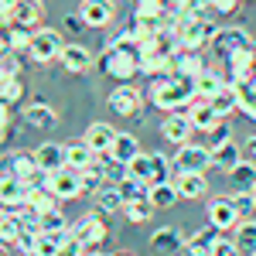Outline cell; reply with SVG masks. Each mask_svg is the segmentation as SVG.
Returning a JSON list of instances; mask_svg holds the SVG:
<instances>
[{"mask_svg": "<svg viewBox=\"0 0 256 256\" xmlns=\"http://www.w3.org/2000/svg\"><path fill=\"white\" fill-rule=\"evenodd\" d=\"M171 28H174V34H178V41H181L184 52H198V48L208 44L212 34L218 31L208 18H202V14H188V10H184L178 20H171Z\"/></svg>", "mask_w": 256, "mask_h": 256, "instance_id": "obj_3", "label": "cell"}, {"mask_svg": "<svg viewBox=\"0 0 256 256\" xmlns=\"http://www.w3.org/2000/svg\"><path fill=\"white\" fill-rule=\"evenodd\" d=\"M174 188H178L181 198L198 202V198H205V192H208V181H205V174H195V171H178L174 174Z\"/></svg>", "mask_w": 256, "mask_h": 256, "instance_id": "obj_23", "label": "cell"}, {"mask_svg": "<svg viewBox=\"0 0 256 256\" xmlns=\"http://www.w3.org/2000/svg\"><path fill=\"white\" fill-rule=\"evenodd\" d=\"M242 216L236 212V205H232V198H212L208 202V226H216L218 232H229V229H236Z\"/></svg>", "mask_w": 256, "mask_h": 256, "instance_id": "obj_15", "label": "cell"}, {"mask_svg": "<svg viewBox=\"0 0 256 256\" xmlns=\"http://www.w3.org/2000/svg\"><path fill=\"white\" fill-rule=\"evenodd\" d=\"M34 158H38V168L44 174H55L62 168H68V144L48 140V144H41L38 150H34Z\"/></svg>", "mask_w": 256, "mask_h": 256, "instance_id": "obj_19", "label": "cell"}, {"mask_svg": "<svg viewBox=\"0 0 256 256\" xmlns=\"http://www.w3.org/2000/svg\"><path fill=\"white\" fill-rule=\"evenodd\" d=\"M174 160H168L164 154H150V178H147V184L154 188V184H168V181H174Z\"/></svg>", "mask_w": 256, "mask_h": 256, "instance_id": "obj_33", "label": "cell"}, {"mask_svg": "<svg viewBox=\"0 0 256 256\" xmlns=\"http://www.w3.org/2000/svg\"><path fill=\"white\" fill-rule=\"evenodd\" d=\"M239 160H242V147H236L232 140L212 150V168H218V171H226V174H229V171L236 168Z\"/></svg>", "mask_w": 256, "mask_h": 256, "instance_id": "obj_32", "label": "cell"}, {"mask_svg": "<svg viewBox=\"0 0 256 256\" xmlns=\"http://www.w3.org/2000/svg\"><path fill=\"white\" fill-rule=\"evenodd\" d=\"M205 72V58L198 52H178L174 55V76H184V79H198Z\"/></svg>", "mask_w": 256, "mask_h": 256, "instance_id": "obj_28", "label": "cell"}, {"mask_svg": "<svg viewBox=\"0 0 256 256\" xmlns=\"http://www.w3.org/2000/svg\"><path fill=\"white\" fill-rule=\"evenodd\" d=\"M28 198H31V184H28V181H18V178H0V208L18 212L20 205H28Z\"/></svg>", "mask_w": 256, "mask_h": 256, "instance_id": "obj_20", "label": "cell"}, {"mask_svg": "<svg viewBox=\"0 0 256 256\" xmlns=\"http://www.w3.org/2000/svg\"><path fill=\"white\" fill-rule=\"evenodd\" d=\"M116 134L120 130H113L110 123H89L86 126V144H89V150L92 154H110L113 150V140H116Z\"/></svg>", "mask_w": 256, "mask_h": 256, "instance_id": "obj_22", "label": "cell"}, {"mask_svg": "<svg viewBox=\"0 0 256 256\" xmlns=\"http://www.w3.org/2000/svg\"><path fill=\"white\" fill-rule=\"evenodd\" d=\"M20 218L18 212H10V208H0V242H7V246H14L20 239Z\"/></svg>", "mask_w": 256, "mask_h": 256, "instance_id": "obj_36", "label": "cell"}, {"mask_svg": "<svg viewBox=\"0 0 256 256\" xmlns=\"http://www.w3.org/2000/svg\"><path fill=\"white\" fill-rule=\"evenodd\" d=\"M34 242H38V232H20V239L14 242L20 253H28V256H34Z\"/></svg>", "mask_w": 256, "mask_h": 256, "instance_id": "obj_51", "label": "cell"}, {"mask_svg": "<svg viewBox=\"0 0 256 256\" xmlns=\"http://www.w3.org/2000/svg\"><path fill=\"white\" fill-rule=\"evenodd\" d=\"M58 256H86V246H82L76 236H68V239L58 246Z\"/></svg>", "mask_w": 256, "mask_h": 256, "instance_id": "obj_49", "label": "cell"}, {"mask_svg": "<svg viewBox=\"0 0 256 256\" xmlns=\"http://www.w3.org/2000/svg\"><path fill=\"white\" fill-rule=\"evenodd\" d=\"M4 4H7V7H14V4H20V0H4Z\"/></svg>", "mask_w": 256, "mask_h": 256, "instance_id": "obj_59", "label": "cell"}, {"mask_svg": "<svg viewBox=\"0 0 256 256\" xmlns=\"http://www.w3.org/2000/svg\"><path fill=\"white\" fill-rule=\"evenodd\" d=\"M79 18L86 28H110L116 18V0H79Z\"/></svg>", "mask_w": 256, "mask_h": 256, "instance_id": "obj_13", "label": "cell"}, {"mask_svg": "<svg viewBox=\"0 0 256 256\" xmlns=\"http://www.w3.org/2000/svg\"><path fill=\"white\" fill-rule=\"evenodd\" d=\"M113 256H134V253H130V250H116Z\"/></svg>", "mask_w": 256, "mask_h": 256, "instance_id": "obj_56", "label": "cell"}, {"mask_svg": "<svg viewBox=\"0 0 256 256\" xmlns=\"http://www.w3.org/2000/svg\"><path fill=\"white\" fill-rule=\"evenodd\" d=\"M38 174H41V168L31 150H7V154H0V178H18V181L31 184Z\"/></svg>", "mask_w": 256, "mask_h": 256, "instance_id": "obj_7", "label": "cell"}, {"mask_svg": "<svg viewBox=\"0 0 256 256\" xmlns=\"http://www.w3.org/2000/svg\"><path fill=\"white\" fill-rule=\"evenodd\" d=\"M41 232H52V236H68L72 232V226H68V218L62 208H52L48 216H41Z\"/></svg>", "mask_w": 256, "mask_h": 256, "instance_id": "obj_37", "label": "cell"}, {"mask_svg": "<svg viewBox=\"0 0 256 256\" xmlns=\"http://www.w3.org/2000/svg\"><path fill=\"white\" fill-rule=\"evenodd\" d=\"M28 205H31L38 216H48L52 208H58V198L52 195L48 188H34V184H31V198H28Z\"/></svg>", "mask_w": 256, "mask_h": 256, "instance_id": "obj_40", "label": "cell"}, {"mask_svg": "<svg viewBox=\"0 0 256 256\" xmlns=\"http://www.w3.org/2000/svg\"><path fill=\"white\" fill-rule=\"evenodd\" d=\"M10 113H14V110H10V106L0 99V147L10 140Z\"/></svg>", "mask_w": 256, "mask_h": 256, "instance_id": "obj_48", "label": "cell"}, {"mask_svg": "<svg viewBox=\"0 0 256 256\" xmlns=\"http://www.w3.org/2000/svg\"><path fill=\"white\" fill-rule=\"evenodd\" d=\"M232 232H236V246H239V253H246V256H256V222L253 218H242V222H239L236 229H232Z\"/></svg>", "mask_w": 256, "mask_h": 256, "instance_id": "obj_34", "label": "cell"}, {"mask_svg": "<svg viewBox=\"0 0 256 256\" xmlns=\"http://www.w3.org/2000/svg\"><path fill=\"white\" fill-rule=\"evenodd\" d=\"M72 236H76L82 246H86V253H92V250H99V246H106V242H110L113 229H110L106 216H99V212H89V216H82L79 222L72 226Z\"/></svg>", "mask_w": 256, "mask_h": 256, "instance_id": "obj_6", "label": "cell"}, {"mask_svg": "<svg viewBox=\"0 0 256 256\" xmlns=\"http://www.w3.org/2000/svg\"><path fill=\"white\" fill-rule=\"evenodd\" d=\"M62 24H65V31H72V34L86 31V20L79 18V10H76V14H65V20H62Z\"/></svg>", "mask_w": 256, "mask_h": 256, "instance_id": "obj_53", "label": "cell"}, {"mask_svg": "<svg viewBox=\"0 0 256 256\" xmlns=\"http://www.w3.org/2000/svg\"><path fill=\"white\" fill-rule=\"evenodd\" d=\"M147 198L154 202V208H171L174 202H181V195H178V188H174V181H168V184H154Z\"/></svg>", "mask_w": 256, "mask_h": 256, "instance_id": "obj_38", "label": "cell"}, {"mask_svg": "<svg viewBox=\"0 0 256 256\" xmlns=\"http://www.w3.org/2000/svg\"><path fill=\"white\" fill-rule=\"evenodd\" d=\"M137 154H144V150H140V140L134 137V134H116L110 158H113V160H123V164H130Z\"/></svg>", "mask_w": 256, "mask_h": 256, "instance_id": "obj_30", "label": "cell"}, {"mask_svg": "<svg viewBox=\"0 0 256 256\" xmlns=\"http://www.w3.org/2000/svg\"><path fill=\"white\" fill-rule=\"evenodd\" d=\"M171 160H174V171L205 174V171L212 168V150H208L205 144H184V147H178V154Z\"/></svg>", "mask_w": 256, "mask_h": 256, "instance_id": "obj_10", "label": "cell"}, {"mask_svg": "<svg viewBox=\"0 0 256 256\" xmlns=\"http://www.w3.org/2000/svg\"><path fill=\"white\" fill-rule=\"evenodd\" d=\"M236 253H239L236 239H222V236H218V242H216V250H212V256H236Z\"/></svg>", "mask_w": 256, "mask_h": 256, "instance_id": "obj_50", "label": "cell"}, {"mask_svg": "<svg viewBox=\"0 0 256 256\" xmlns=\"http://www.w3.org/2000/svg\"><path fill=\"white\" fill-rule=\"evenodd\" d=\"M208 48H212V55L218 62H226L229 55H236L242 48H256V34H250L246 24H229V28H218L216 34H212Z\"/></svg>", "mask_w": 256, "mask_h": 256, "instance_id": "obj_4", "label": "cell"}, {"mask_svg": "<svg viewBox=\"0 0 256 256\" xmlns=\"http://www.w3.org/2000/svg\"><path fill=\"white\" fill-rule=\"evenodd\" d=\"M126 171H130V178L147 181V178H150V154H137V158L126 164Z\"/></svg>", "mask_w": 256, "mask_h": 256, "instance_id": "obj_47", "label": "cell"}, {"mask_svg": "<svg viewBox=\"0 0 256 256\" xmlns=\"http://www.w3.org/2000/svg\"><path fill=\"white\" fill-rule=\"evenodd\" d=\"M140 76L144 79L174 76V55H168V52H140Z\"/></svg>", "mask_w": 256, "mask_h": 256, "instance_id": "obj_21", "label": "cell"}, {"mask_svg": "<svg viewBox=\"0 0 256 256\" xmlns=\"http://www.w3.org/2000/svg\"><path fill=\"white\" fill-rule=\"evenodd\" d=\"M20 120L28 126H34V130H55L58 126V110L52 102H44V99H31V102H24Z\"/></svg>", "mask_w": 256, "mask_h": 256, "instance_id": "obj_12", "label": "cell"}, {"mask_svg": "<svg viewBox=\"0 0 256 256\" xmlns=\"http://www.w3.org/2000/svg\"><path fill=\"white\" fill-rule=\"evenodd\" d=\"M92 212H99V216H113V212H123V195H120L113 184H102L96 195H92Z\"/></svg>", "mask_w": 256, "mask_h": 256, "instance_id": "obj_25", "label": "cell"}, {"mask_svg": "<svg viewBox=\"0 0 256 256\" xmlns=\"http://www.w3.org/2000/svg\"><path fill=\"white\" fill-rule=\"evenodd\" d=\"M239 4H242V0H212V10L226 18V14H236V10H239Z\"/></svg>", "mask_w": 256, "mask_h": 256, "instance_id": "obj_52", "label": "cell"}, {"mask_svg": "<svg viewBox=\"0 0 256 256\" xmlns=\"http://www.w3.org/2000/svg\"><path fill=\"white\" fill-rule=\"evenodd\" d=\"M154 212H158V208H154V202H150V198L123 202V216H126V222H134V226H144V222L154 216Z\"/></svg>", "mask_w": 256, "mask_h": 256, "instance_id": "obj_35", "label": "cell"}, {"mask_svg": "<svg viewBox=\"0 0 256 256\" xmlns=\"http://www.w3.org/2000/svg\"><path fill=\"white\" fill-rule=\"evenodd\" d=\"M229 184L236 188V192H253L256 188V160H250V158H242L229 171Z\"/></svg>", "mask_w": 256, "mask_h": 256, "instance_id": "obj_26", "label": "cell"}, {"mask_svg": "<svg viewBox=\"0 0 256 256\" xmlns=\"http://www.w3.org/2000/svg\"><path fill=\"white\" fill-rule=\"evenodd\" d=\"M62 48H65L62 31H55V28H38L34 31V41H31V52H28V62L48 65V62H55L62 55Z\"/></svg>", "mask_w": 256, "mask_h": 256, "instance_id": "obj_9", "label": "cell"}, {"mask_svg": "<svg viewBox=\"0 0 256 256\" xmlns=\"http://www.w3.org/2000/svg\"><path fill=\"white\" fill-rule=\"evenodd\" d=\"M208 10H212V0H188V14H202L205 18Z\"/></svg>", "mask_w": 256, "mask_h": 256, "instance_id": "obj_54", "label": "cell"}, {"mask_svg": "<svg viewBox=\"0 0 256 256\" xmlns=\"http://www.w3.org/2000/svg\"><path fill=\"white\" fill-rule=\"evenodd\" d=\"M253 195H256V188H253Z\"/></svg>", "mask_w": 256, "mask_h": 256, "instance_id": "obj_60", "label": "cell"}, {"mask_svg": "<svg viewBox=\"0 0 256 256\" xmlns=\"http://www.w3.org/2000/svg\"><path fill=\"white\" fill-rule=\"evenodd\" d=\"M31 184H34V188H48L58 202H76L79 195H86V192H82V174L72 171V168H62L55 174H44V171H41Z\"/></svg>", "mask_w": 256, "mask_h": 256, "instance_id": "obj_5", "label": "cell"}, {"mask_svg": "<svg viewBox=\"0 0 256 256\" xmlns=\"http://www.w3.org/2000/svg\"><path fill=\"white\" fill-rule=\"evenodd\" d=\"M226 76L222 72H216V68H205L202 76L195 79V96H202V99H212V96H218L222 92V86H226Z\"/></svg>", "mask_w": 256, "mask_h": 256, "instance_id": "obj_29", "label": "cell"}, {"mask_svg": "<svg viewBox=\"0 0 256 256\" xmlns=\"http://www.w3.org/2000/svg\"><path fill=\"white\" fill-rule=\"evenodd\" d=\"M110 110L123 120H144V92L134 82H123L110 92Z\"/></svg>", "mask_w": 256, "mask_h": 256, "instance_id": "obj_8", "label": "cell"}, {"mask_svg": "<svg viewBox=\"0 0 256 256\" xmlns=\"http://www.w3.org/2000/svg\"><path fill=\"white\" fill-rule=\"evenodd\" d=\"M86 256H106V253H99V250H92V253H86Z\"/></svg>", "mask_w": 256, "mask_h": 256, "instance_id": "obj_58", "label": "cell"}, {"mask_svg": "<svg viewBox=\"0 0 256 256\" xmlns=\"http://www.w3.org/2000/svg\"><path fill=\"white\" fill-rule=\"evenodd\" d=\"M208 102H212V110H216L222 120H229L232 113H239V92H236V86H232V82H226V86H222V92L212 96Z\"/></svg>", "mask_w": 256, "mask_h": 256, "instance_id": "obj_27", "label": "cell"}, {"mask_svg": "<svg viewBox=\"0 0 256 256\" xmlns=\"http://www.w3.org/2000/svg\"><path fill=\"white\" fill-rule=\"evenodd\" d=\"M229 198H232V205H236V212L242 218H250L256 212V195H253V192H232Z\"/></svg>", "mask_w": 256, "mask_h": 256, "instance_id": "obj_46", "label": "cell"}, {"mask_svg": "<svg viewBox=\"0 0 256 256\" xmlns=\"http://www.w3.org/2000/svg\"><path fill=\"white\" fill-rule=\"evenodd\" d=\"M0 256H7V242H0Z\"/></svg>", "mask_w": 256, "mask_h": 256, "instance_id": "obj_57", "label": "cell"}, {"mask_svg": "<svg viewBox=\"0 0 256 256\" xmlns=\"http://www.w3.org/2000/svg\"><path fill=\"white\" fill-rule=\"evenodd\" d=\"M150 246H154L158 256H181L184 246H188V239L174 226H160V229H154V236H150Z\"/></svg>", "mask_w": 256, "mask_h": 256, "instance_id": "obj_17", "label": "cell"}, {"mask_svg": "<svg viewBox=\"0 0 256 256\" xmlns=\"http://www.w3.org/2000/svg\"><path fill=\"white\" fill-rule=\"evenodd\" d=\"M72 236V232H68ZM68 236H52V232H38V242H34V256H58V246Z\"/></svg>", "mask_w": 256, "mask_h": 256, "instance_id": "obj_42", "label": "cell"}, {"mask_svg": "<svg viewBox=\"0 0 256 256\" xmlns=\"http://www.w3.org/2000/svg\"><path fill=\"white\" fill-rule=\"evenodd\" d=\"M229 140H232V126H229V120H218L216 126L208 130V144H205V147H208V150H216V147L229 144Z\"/></svg>", "mask_w": 256, "mask_h": 256, "instance_id": "obj_45", "label": "cell"}, {"mask_svg": "<svg viewBox=\"0 0 256 256\" xmlns=\"http://www.w3.org/2000/svg\"><path fill=\"white\" fill-rule=\"evenodd\" d=\"M96 158L99 154H92V150H89V144H86V140H76V144H68V168H72V171H89V168H92V164H96Z\"/></svg>", "mask_w": 256, "mask_h": 256, "instance_id": "obj_31", "label": "cell"}, {"mask_svg": "<svg viewBox=\"0 0 256 256\" xmlns=\"http://www.w3.org/2000/svg\"><path fill=\"white\" fill-rule=\"evenodd\" d=\"M58 65L68 76H86V72L96 65V58H92V52H89L86 44H65L62 55H58Z\"/></svg>", "mask_w": 256, "mask_h": 256, "instance_id": "obj_18", "label": "cell"}, {"mask_svg": "<svg viewBox=\"0 0 256 256\" xmlns=\"http://www.w3.org/2000/svg\"><path fill=\"white\" fill-rule=\"evenodd\" d=\"M236 92H239V113L256 120V89L250 82H242V86H236Z\"/></svg>", "mask_w": 256, "mask_h": 256, "instance_id": "obj_44", "label": "cell"}, {"mask_svg": "<svg viewBox=\"0 0 256 256\" xmlns=\"http://www.w3.org/2000/svg\"><path fill=\"white\" fill-rule=\"evenodd\" d=\"M242 154H246L250 160H256V134H253L250 140H246V147H242Z\"/></svg>", "mask_w": 256, "mask_h": 256, "instance_id": "obj_55", "label": "cell"}, {"mask_svg": "<svg viewBox=\"0 0 256 256\" xmlns=\"http://www.w3.org/2000/svg\"><path fill=\"white\" fill-rule=\"evenodd\" d=\"M116 192L123 195V202H137V198H147L150 195V184L140 181V178H123L116 184Z\"/></svg>", "mask_w": 256, "mask_h": 256, "instance_id": "obj_39", "label": "cell"}, {"mask_svg": "<svg viewBox=\"0 0 256 256\" xmlns=\"http://www.w3.org/2000/svg\"><path fill=\"white\" fill-rule=\"evenodd\" d=\"M147 99L154 102V110L178 113V110H184V106L195 99V79H184V76H160V79H150Z\"/></svg>", "mask_w": 256, "mask_h": 256, "instance_id": "obj_1", "label": "cell"}, {"mask_svg": "<svg viewBox=\"0 0 256 256\" xmlns=\"http://www.w3.org/2000/svg\"><path fill=\"white\" fill-rule=\"evenodd\" d=\"M222 65H226V79L232 86H242L256 76V48H242L236 55H229Z\"/></svg>", "mask_w": 256, "mask_h": 256, "instance_id": "obj_11", "label": "cell"}, {"mask_svg": "<svg viewBox=\"0 0 256 256\" xmlns=\"http://www.w3.org/2000/svg\"><path fill=\"white\" fill-rule=\"evenodd\" d=\"M99 72L113 82H134L140 76V52L137 48H106L99 55Z\"/></svg>", "mask_w": 256, "mask_h": 256, "instance_id": "obj_2", "label": "cell"}, {"mask_svg": "<svg viewBox=\"0 0 256 256\" xmlns=\"http://www.w3.org/2000/svg\"><path fill=\"white\" fill-rule=\"evenodd\" d=\"M10 24L14 28H28V31H38L44 28V4L41 0H20L10 7Z\"/></svg>", "mask_w": 256, "mask_h": 256, "instance_id": "obj_16", "label": "cell"}, {"mask_svg": "<svg viewBox=\"0 0 256 256\" xmlns=\"http://www.w3.org/2000/svg\"><path fill=\"white\" fill-rule=\"evenodd\" d=\"M31 41H34V31H28V28H14V24H10V52H14V55H24V58H28Z\"/></svg>", "mask_w": 256, "mask_h": 256, "instance_id": "obj_41", "label": "cell"}, {"mask_svg": "<svg viewBox=\"0 0 256 256\" xmlns=\"http://www.w3.org/2000/svg\"><path fill=\"white\" fill-rule=\"evenodd\" d=\"M216 242H218V229H216V226H205V229H198V232L188 236L184 253H188V256H212Z\"/></svg>", "mask_w": 256, "mask_h": 256, "instance_id": "obj_24", "label": "cell"}, {"mask_svg": "<svg viewBox=\"0 0 256 256\" xmlns=\"http://www.w3.org/2000/svg\"><path fill=\"white\" fill-rule=\"evenodd\" d=\"M192 120H188V113H164V120H160V137L168 140V144H174V147H184V144H192Z\"/></svg>", "mask_w": 256, "mask_h": 256, "instance_id": "obj_14", "label": "cell"}, {"mask_svg": "<svg viewBox=\"0 0 256 256\" xmlns=\"http://www.w3.org/2000/svg\"><path fill=\"white\" fill-rule=\"evenodd\" d=\"M0 99H4L10 110H18L20 102H24V82L20 79H7L4 86H0Z\"/></svg>", "mask_w": 256, "mask_h": 256, "instance_id": "obj_43", "label": "cell"}]
</instances>
